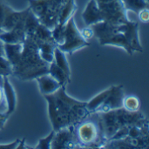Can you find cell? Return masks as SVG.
<instances>
[{"mask_svg":"<svg viewBox=\"0 0 149 149\" xmlns=\"http://www.w3.org/2000/svg\"><path fill=\"white\" fill-rule=\"evenodd\" d=\"M44 98L47 101L48 115L54 131L73 127L90 114L86 102L69 96L65 86H61L55 93L45 95Z\"/></svg>","mask_w":149,"mask_h":149,"instance_id":"cell-1","label":"cell"},{"mask_svg":"<svg viewBox=\"0 0 149 149\" xmlns=\"http://www.w3.org/2000/svg\"><path fill=\"white\" fill-rule=\"evenodd\" d=\"M49 64L39 56L37 42L26 36L23 43V51L17 63L12 67L13 75L21 80H30L48 73Z\"/></svg>","mask_w":149,"mask_h":149,"instance_id":"cell-2","label":"cell"},{"mask_svg":"<svg viewBox=\"0 0 149 149\" xmlns=\"http://www.w3.org/2000/svg\"><path fill=\"white\" fill-rule=\"evenodd\" d=\"M80 148H103L106 144L98 113H91L73 126Z\"/></svg>","mask_w":149,"mask_h":149,"instance_id":"cell-3","label":"cell"},{"mask_svg":"<svg viewBox=\"0 0 149 149\" xmlns=\"http://www.w3.org/2000/svg\"><path fill=\"white\" fill-rule=\"evenodd\" d=\"M90 44L84 39L80 34V31L78 29L74 17H72L65 24V38L63 44L57 45L65 53L72 54L74 52L88 46Z\"/></svg>","mask_w":149,"mask_h":149,"instance_id":"cell-4","label":"cell"},{"mask_svg":"<svg viewBox=\"0 0 149 149\" xmlns=\"http://www.w3.org/2000/svg\"><path fill=\"white\" fill-rule=\"evenodd\" d=\"M100 9L104 21H107L114 25L126 24L129 21L127 10L121 0H95Z\"/></svg>","mask_w":149,"mask_h":149,"instance_id":"cell-5","label":"cell"},{"mask_svg":"<svg viewBox=\"0 0 149 149\" xmlns=\"http://www.w3.org/2000/svg\"><path fill=\"white\" fill-rule=\"evenodd\" d=\"M75 149L80 146L75 136L73 127H67L55 131L51 149Z\"/></svg>","mask_w":149,"mask_h":149,"instance_id":"cell-6","label":"cell"},{"mask_svg":"<svg viewBox=\"0 0 149 149\" xmlns=\"http://www.w3.org/2000/svg\"><path fill=\"white\" fill-rule=\"evenodd\" d=\"M100 121V126L106 141L112 140L115 134L120 130L121 125L119 120L117 109L107 113H98Z\"/></svg>","mask_w":149,"mask_h":149,"instance_id":"cell-7","label":"cell"},{"mask_svg":"<svg viewBox=\"0 0 149 149\" xmlns=\"http://www.w3.org/2000/svg\"><path fill=\"white\" fill-rule=\"evenodd\" d=\"M68 0H47L45 13L38 18L39 22L45 27L52 30L58 24V16L62 7Z\"/></svg>","mask_w":149,"mask_h":149,"instance_id":"cell-8","label":"cell"},{"mask_svg":"<svg viewBox=\"0 0 149 149\" xmlns=\"http://www.w3.org/2000/svg\"><path fill=\"white\" fill-rule=\"evenodd\" d=\"M118 31L122 32L127 38L132 51L142 52L143 48L141 46L139 38V24L138 22L129 20L127 23L117 25Z\"/></svg>","mask_w":149,"mask_h":149,"instance_id":"cell-9","label":"cell"},{"mask_svg":"<svg viewBox=\"0 0 149 149\" xmlns=\"http://www.w3.org/2000/svg\"><path fill=\"white\" fill-rule=\"evenodd\" d=\"M148 136L136 138H124L120 140H111L106 142L103 148L145 149L149 147Z\"/></svg>","mask_w":149,"mask_h":149,"instance_id":"cell-10","label":"cell"},{"mask_svg":"<svg viewBox=\"0 0 149 149\" xmlns=\"http://www.w3.org/2000/svg\"><path fill=\"white\" fill-rule=\"evenodd\" d=\"M124 97L125 95L122 86H111L110 93L102 106L100 107L98 113H107L109 111L121 108Z\"/></svg>","mask_w":149,"mask_h":149,"instance_id":"cell-11","label":"cell"},{"mask_svg":"<svg viewBox=\"0 0 149 149\" xmlns=\"http://www.w3.org/2000/svg\"><path fill=\"white\" fill-rule=\"evenodd\" d=\"M29 12V7L24 10H15L9 5H7L4 14L3 22L2 24V30L3 31H8L13 29L17 24L24 23Z\"/></svg>","mask_w":149,"mask_h":149,"instance_id":"cell-12","label":"cell"},{"mask_svg":"<svg viewBox=\"0 0 149 149\" xmlns=\"http://www.w3.org/2000/svg\"><path fill=\"white\" fill-rule=\"evenodd\" d=\"M82 18L86 26H91L92 24L104 21L103 14L95 0H90L87 3L82 13Z\"/></svg>","mask_w":149,"mask_h":149,"instance_id":"cell-13","label":"cell"},{"mask_svg":"<svg viewBox=\"0 0 149 149\" xmlns=\"http://www.w3.org/2000/svg\"><path fill=\"white\" fill-rule=\"evenodd\" d=\"M25 22V21H24ZM24 22L17 24L13 29L0 33V39L3 44H22L26 38Z\"/></svg>","mask_w":149,"mask_h":149,"instance_id":"cell-14","label":"cell"},{"mask_svg":"<svg viewBox=\"0 0 149 149\" xmlns=\"http://www.w3.org/2000/svg\"><path fill=\"white\" fill-rule=\"evenodd\" d=\"M100 45H114V46L120 47V48L124 49L127 52V53L129 55H133V53H134V52L130 48L129 44H128L127 38H125L124 34L118 31L117 26H116V29L113 32H111L101 42H100Z\"/></svg>","mask_w":149,"mask_h":149,"instance_id":"cell-15","label":"cell"},{"mask_svg":"<svg viewBox=\"0 0 149 149\" xmlns=\"http://www.w3.org/2000/svg\"><path fill=\"white\" fill-rule=\"evenodd\" d=\"M3 99L6 106L5 113L8 115L13 113L16 109L17 106V95L14 90V87L9 81L8 77H3Z\"/></svg>","mask_w":149,"mask_h":149,"instance_id":"cell-16","label":"cell"},{"mask_svg":"<svg viewBox=\"0 0 149 149\" xmlns=\"http://www.w3.org/2000/svg\"><path fill=\"white\" fill-rule=\"evenodd\" d=\"M35 79L38 82L39 91L43 96L52 94V93H55L56 91H58L62 86L49 73L40 75L38 78H36Z\"/></svg>","mask_w":149,"mask_h":149,"instance_id":"cell-17","label":"cell"},{"mask_svg":"<svg viewBox=\"0 0 149 149\" xmlns=\"http://www.w3.org/2000/svg\"><path fill=\"white\" fill-rule=\"evenodd\" d=\"M38 51L40 58L50 64L54 60V50L57 45L53 42H38Z\"/></svg>","mask_w":149,"mask_h":149,"instance_id":"cell-18","label":"cell"},{"mask_svg":"<svg viewBox=\"0 0 149 149\" xmlns=\"http://www.w3.org/2000/svg\"><path fill=\"white\" fill-rule=\"evenodd\" d=\"M48 73L52 78H54L62 86H66V85L71 80V77H69L53 61L49 64V66H48Z\"/></svg>","mask_w":149,"mask_h":149,"instance_id":"cell-19","label":"cell"},{"mask_svg":"<svg viewBox=\"0 0 149 149\" xmlns=\"http://www.w3.org/2000/svg\"><path fill=\"white\" fill-rule=\"evenodd\" d=\"M109 93H110V88L101 92L100 93L97 94L94 98H93L91 100L86 102V108H87L90 114L94 113H98L100 107L102 106V104L104 103V101L107 98Z\"/></svg>","mask_w":149,"mask_h":149,"instance_id":"cell-20","label":"cell"},{"mask_svg":"<svg viewBox=\"0 0 149 149\" xmlns=\"http://www.w3.org/2000/svg\"><path fill=\"white\" fill-rule=\"evenodd\" d=\"M76 10L75 0H68L65 4L62 7L59 16H58V24L59 25H65L66 22L73 17V14Z\"/></svg>","mask_w":149,"mask_h":149,"instance_id":"cell-21","label":"cell"},{"mask_svg":"<svg viewBox=\"0 0 149 149\" xmlns=\"http://www.w3.org/2000/svg\"><path fill=\"white\" fill-rule=\"evenodd\" d=\"M127 11H133L138 14L141 10L148 9L149 2L147 0H121Z\"/></svg>","mask_w":149,"mask_h":149,"instance_id":"cell-22","label":"cell"},{"mask_svg":"<svg viewBox=\"0 0 149 149\" xmlns=\"http://www.w3.org/2000/svg\"><path fill=\"white\" fill-rule=\"evenodd\" d=\"M53 62L58 67H60L69 77H71V69H70V65L67 61V58L65 57V53L64 52H62L59 48H58V46H56L55 50H54Z\"/></svg>","mask_w":149,"mask_h":149,"instance_id":"cell-23","label":"cell"},{"mask_svg":"<svg viewBox=\"0 0 149 149\" xmlns=\"http://www.w3.org/2000/svg\"><path fill=\"white\" fill-rule=\"evenodd\" d=\"M29 9L38 19L46 11L47 0H29Z\"/></svg>","mask_w":149,"mask_h":149,"instance_id":"cell-24","label":"cell"},{"mask_svg":"<svg viewBox=\"0 0 149 149\" xmlns=\"http://www.w3.org/2000/svg\"><path fill=\"white\" fill-rule=\"evenodd\" d=\"M122 107L128 112H137L141 108V101L138 97L134 95L125 96L123 99Z\"/></svg>","mask_w":149,"mask_h":149,"instance_id":"cell-25","label":"cell"},{"mask_svg":"<svg viewBox=\"0 0 149 149\" xmlns=\"http://www.w3.org/2000/svg\"><path fill=\"white\" fill-rule=\"evenodd\" d=\"M65 25H59L57 24L52 30V36L53 38V41L57 45H59L63 44L64 38H65Z\"/></svg>","mask_w":149,"mask_h":149,"instance_id":"cell-26","label":"cell"},{"mask_svg":"<svg viewBox=\"0 0 149 149\" xmlns=\"http://www.w3.org/2000/svg\"><path fill=\"white\" fill-rule=\"evenodd\" d=\"M10 75H13L11 65L5 56H0V76L8 77Z\"/></svg>","mask_w":149,"mask_h":149,"instance_id":"cell-27","label":"cell"},{"mask_svg":"<svg viewBox=\"0 0 149 149\" xmlns=\"http://www.w3.org/2000/svg\"><path fill=\"white\" fill-rule=\"evenodd\" d=\"M54 134H55V131L52 130L46 137L43 138V139H40L37 147L35 148L37 149H51V145H52V139L54 137Z\"/></svg>","mask_w":149,"mask_h":149,"instance_id":"cell-28","label":"cell"},{"mask_svg":"<svg viewBox=\"0 0 149 149\" xmlns=\"http://www.w3.org/2000/svg\"><path fill=\"white\" fill-rule=\"evenodd\" d=\"M80 34L82 36V38L84 39H86V41L92 39L94 37V33H93V30L91 26H86L85 28H83L80 31Z\"/></svg>","mask_w":149,"mask_h":149,"instance_id":"cell-29","label":"cell"},{"mask_svg":"<svg viewBox=\"0 0 149 149\" xmlns=\"http://www.w3.org/2000/svg\"><path fill=\"white\" fill-rule=\"evenodd\" d=\"M7 5H8V4L5 3L3 0H0V33L3 32L2 24H3V22L4 14H5V10H6Z\"/></svg>","mask_w":149,"mask_h":149,"instance_id":"cell-30","label":"cell"},{"mask_svg":"<svg viewBox=\"0 0 149 149\" xmlns=\"http://www.w3.org/2000/svg\"><path fill=\"white\" fill-rule=\"evenodd\" d=\"M139 18L141 22L143 23H148L149 20V10L148 9H144L141 10L139 13H138Z\"/></svg>","mask_w":149,"mask_h":149,"instance_id":"cell-31","label":"cell"},{"mask_svg":"<svg viewBox=\"0 0 149 149\" xmlns=\"http://www.w3.org/2000/svg\"><path fill=\"white\" fill-rule=\"evenodd\" d=\"M9 117H10V115H8L5 113V111L0 112V130L3 128V127H4V125H5V123H6Z\"/></svg>","mask_w":149,"mask_h":149,"instance_id":"cell-32","label":"cell"},{"mask_svg":"<svg viewBox=\"0 0 149 149\" xmlns=\"http://www.w3.org/2000/svg\"><path fill=\"white\" fill-rule=\"evenodd\" d=\"M20 140L17 139V141H15L12 143H9V144H0V148H7V149H16L17 148L18 144H19Z\"/></svg>","mask_w":149,"mask_h":149,"instance_id":"cell-33","label":"cell"},{"mask_svg":"<svg viewBox=\"0 0 149 149\" xmlns=\"http://www.w3.org/2000/svg\"><path fill=\"white\" fill-rule=\"evenodd\" d=\"M3 83H0V106L4 104V99H3V87H2Z\"/></svg>","mask_w":149,"mask_h":149,"instance_id":"cell-34","label":"cell"},{"mask_svg":"<svg viewBox=\"0 0 149 149\" xmlns=\"http://www.w3.org/2000/svg\"><path fill=\"white\" fill-rule=\"evenodd\" d=\"M0 56H5L4 54V44L0 39Z\"/></svg>","mask_w":149,"mask_h":149,"instance_id":"cell-35","label":"cell"},{"mask_svg":"<svg viewBox=\"0 0 149 149\" xmlns=\"http://www.w3.org/2000/svg\"><path fill=\"white\" fill-rule=\"evenodd\" d=\"M0 83H3V77L0 76Z\"/></svg>","mask_w":149,"mask_h":149,"instance_id":"cell-36","label":"cell"},{"mask_svg":"<svg viewBox=\"0 0 149 149\" xmlns=\"http://www.w3.org/2000/svg\"><path fill=\"white\" fill-rule=\"evenodd\" d=\"M147 1H148V0H147Z\"/></svg>","mask_w":149,"mask_h":149,"instance_id":"cell-37","label":"cell"}]
</instances>
